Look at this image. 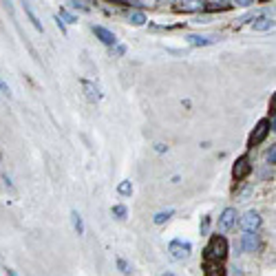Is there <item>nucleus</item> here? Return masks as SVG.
<instances>
[{"instance_id": "obj_23", "label": "nucleus", "mask_w": 276, "mask_h": 276, "mask_svg": "<svg viewBox=\"0 0 276 276\" xmlns=\"http://www.w3.org/2000/svg\"><path fill=\"white\" fill-rule=\"evenodd\" d=\"M208 227H210V217L201 219V234H208Z\"/></svg>"}, {"instance_id": "obj_25", "label": "nucleus", "mask_w": 276, "mask_h": 276, "mask_svg": "<svg viewBox=\"0 0 276 276\" xmlns=\"http://www.w3.org/2000/svg\"><path fill=\"white\" fill-rule=\"evenodd\" d=\"M0 93L7 95V98H11V89L7 86V82H2V80H0Z\"/></svg>"}, {"instance_id": "obj_5", "label": "nucleus", "mask_w": 276, "mask_h": 276, "mask_svg": "<svg viewBox=\"0 0 276 276\" xmlns=\"http://www.w3.org/2000/svg\"><path fill=\"white\" fill-rule=\"evenodd\" d=\"M234 223H236V210L234 208H226L221 212V217H219L217 227H219V232L223 234V232H227L232 226H234Z\"/></svg>"}, {"instance_id": "obj_3", "label": "nucleus", "mask_w": 276, "mask_h": 276, "mask_svg": "<svg viewBox=\"0 0 276 276\" xmlns=\"http://www.w3.org/2000/svg\"><path fill=\"white\" fill-rule=\"evenodd\" d=\"M241 227H243L245 234H248V232H256L258 227H261V214H258L256 210L245 212L243 217H241Z\"/></svg>"}, {"instance_id": "obj_21", "label": "nucleus", "mask_w": 276, "mask_h": 276, "mask_svg": "<svg viewBox=\"0 0 276 276\" xmlns=\"http://www.w3.org/2000/svg\"><path fill=\"white\" fill-rule=\"evenodd\" d=\"M205 274H208V276H223V270L217 265V263H212V265H208V270H205Z\"/></svg>"}, {"instance_id": "obj_20", "label": "nucleus", "mask_w": 276, "mask_h": 276, "mask_svg": "<svg viewBox=\"0 0 276 276\" xmlns=\"http://www.w3.org/2000/svg\"><path fill=\"white\" fill-rule=\"evenodd\" d=\"M111 212H113V217H117V219H126L128 210H126V205H113Z\"/></svg>"}, {"instance_id": "obj_16", "label": "nucleus", "mask_w": 276, "mask_h": 276, "mask_svg": "<svg viewBox=\"0 0 276 276\" xmlns=\"http://www.w3.org/2000/svg\"><path fill=\"white\" fill-rule=\"evenodd\" d=\"M117 192H120L122 197H130L133 195V183L126 179V181H120V186H117Z\"/></svg>"}, {"instance_id": "obj_28", "label": "nucleus", "mask_w": 276, "mask_h": 276, "mask_svg": "<svg viewBox=\"0 0 276 276\" xmlns=\"http://www.w3.org/2000/svg\"><path fill=\"white\" fill-rule=\"evenodd\" d=\"M155 151H157V152H164V151H166V146H164V144H157Z\"/></svg>"}, {"instance_id": "obj_13", "label": "nucleus", "mask_w": 276, "mask_h": 276, "mask_svg": "<svg viewBox=\"0 0 276 276\" xmlns=\"http://www.w3.org/2000/svg\"><path fill=\"white\" fill-rule=\"evenodd\" d=\"M71 223H73V230H75L77 234H84V221H82L77 210H71Z\"/></svg>"}, {"instance_id": "obj_27", "label": "nucleus", "mask_w": 276, "mask_h": 276, "mask_svg": "<svg viewBox=\"0 0 276 276\" xmlns=\"http://www.w3.org/2000/svg\"><path fill=\"white\" fill-rule=\"evenodd\" d=\"M55 25H58V29H60V31H62V33H64V36H67V25H64V23H62V20H60V18H58V16H55Z\"/></svg>"}, {"instance_id": "obj_12", "label": "nucleus", "mask_w": 276, "mask_h": 276, "mask_svg": "<svg viewBox=\"0 0 276 276\" xmlns=\"http://www.w3.org/2000/svg\"><path fill=\"white\" fill-rule=\"evenodd\" d=\"M188 42H190L192 47H208V45H212V38H208V36H188L186 38Z\"/></svg>"}, {"instance_id": "obj_1", "label": "nucleus", "mask_w": 276, "mask_h": 276, "mask_svg": "<svg viewBox=\"0 0 276 276\" xmlns=\"http://www.w3.org/2000/svg\"><path fill=\"white\" fill-rule=\"evenodd\" d=\"M192 252V243L190 241H183V239H173L168 243V254L173 261H186Z\"/></svg>"}, {"instance_id": "obj_9", "label": "nucleus", "mask_w": 276, "mask_h": 276, "mask_svg": "<svg viewBox=\"0 0 276 276\" xmlns=\"http://www.w3.org/2000/svg\"><path fill=\"white\" fill-rule=\"evenodd\" d=\"M93 31H95V36H98L100 40L104 42V45L113 47V45H115V42H117L115 33H113V31H108V29H104V27H93Z\"/></svg>"}, {"instance_id": "obj_7", "label": "nucleus", "mask_w": 276, "mask_h": 276, "mask_svg": "<svg viewBox=\"0 0 276 276\" xmlns=\"http://www.w3.org/2000/svg\"><path fill=\"white\" fill-rule=\"evenodd\" d=\"M241 245H243L245 252H256V250L261 248L258 234H256V232H248V234H243V241H241Z\"/></svg>"}, {"instance_id": "obj_19", "label": "nucleus", "mask_w": 276, "mask_h": 276, "mask_svg": "<svg viewBox=\"0 0 276 276\" xmlns=\"http://www.w3.org/2000/svg\"><path fill=\"white\" fill-rule=\"evenodd\" d=\"M177 9L179 11H197V9H201V2H179Z\"/></svg>"}, {"instance_id": "obj_30", "label": "nucleus", "mask_w": 276, "mask_h": 276, "mask_svg": "<svg viewBox=\"0 0 276 276\" xmlns=\"http://www.w3.org/2000/svg\"><path fill=\"white\" fill-rule=\"evenodd\" d=\"M164 276H175V274H164Z\"/></svg>"}, {"instance_id": "obj_2", "label": "nucleus", "mask_w": 276, "mask_h": 276, "mask_svg": "<svg viewBox=\"0 0 276 276\" xmlns=\"http://www.w3.org/2000/svg\"><path fill=\"white\" fill-rule=\"evenodd\" d=\"M208 254H210V258H214L217 263L223 261V258L227 256V241L223 239L221 234H214L208 243Z\"/></svg>"}, {"instance_id": "obj_8", "label": "nucleus", "mask_w": 276, "mask_h": 276, "mask_svg": "<svg viewBox=\"0 0 276 276\" xmlns=\"http://www.w3.org/2000/svg\"><path fill=\"white\" fill-rule=\"evenodd\" d=\"M82 89H84V95H86V100H89V102H100V100H102L100 89L91 80H82Z\"/></svg>"}, {"instance_id": "obj_22", "label": "nucleus", "mask_w": 276, "mask_h": 276, "mask_svg": "<svg viewBox=\"0 0 276 276\" xmlns=\"http://www.w3.org/2000/svg\"><path fill=\"white\" fill-rule=\"evenodd\" d=\"M117 267L122 270V274H130V265L124 261V258H117Z\"/></svg>"}, {"instance_id": "obj_11", "label": "nucleus", "mask_w": 276, "mask_h": 276, "mask_svg": "<svg viewBox=\"0 0 276 276\" xmlns=\"http://www.w3.org/2000/svg\"><path fill=\"white\" fill-rule=\"evenodd\" d=\"M254 29H256V31H267V29H272V18H267V16H258L256 20H254Z\"/></svg>"}, {"instance_id": "obj_10", "label": "nucleus", "mask_w": 276, "mask_h": 276, "mask_svg": "<svg viewBox=\"0 0 276 276\" xmlns=\"http://www.w3.org/2000/svg\"><path fill=\"white\" fill-rule=\"evenodd\" d=\"M230 7H232V2H201V9H205V11H226Z\"/></svg>"}, {"instance_id": "obj_24", "label": "nucleus", "mask_w": 276, "mask_h": 276, "mask_svg": "<svg viewBox=\"0 0 276 276\" xmlns=\"http://www.w3.org/2000/svg\"><path fill=\"white\" fill-rule=\"evenodd\" d=\"M274 161H276V148L272 146L270 151H267V164H272V166H274Z\"/></svg>"}, {"instance_id": "obj_14", "label": "nucleus", "mask_w": 276, "mask_h": 276, "mask_svg": "<svg viewBox=\"0 0 276 276\" xmlns=\"http://www.w3.org/2000/svg\"><path fill=\"white\" fill-rule=\"evenodd\" d=\"M173 214H175V210H161V212H157L155 217H152V223H155V226H164Z\"/></svg>"}, {"instance_id": "obj_15", "label": "nucleus", "mask_w": 276, "mask_h": 276, "mask_svg": "<svg viewBox=\"0 0 276 276\" xmlns=\"http://www.w3.org/2000/svg\"><path fill=\"white\" fill-rule=\"evenodd\" d=\"M25 14H27V16H29V20H31V23H33V27H36V29H38V31H45V27H42V23H40V20H38V16H36V14H33V9H31V5H25Z\"/></svg>"}, {"instance_id": "obj_17", "label": "nucleus", "mask_w": 276, "mask_h": 276, "mask_svg": "<svg viewBox=\"0 0 276 276\" xmlns=\"http://www.w3.org/2000/svg\"><path fill=\"white\" fill-rule=\"evenodd\" d=\"M128 20H130L133 25H137V27H142V25L146 23V16H144L142 11H130V14H128Z\"/></svg>"}, {"instance_id": "obj_18", "label": "nucleus", "mask_w": 276, "mask_h": 276, "mask_svg": "<svg viewBox=\"0 0 276 276\" xmlns=\"http://www.w3.org/2000/svg\"><path fill=\"white\" fill-rule=\"evenodd\" d=\"M58 18H60V20H62V23H64V25H67V23H69V25H71V23H77V16H73V14H71V11H67V9H60V14H58Z\"/></svg>"}, {"instance_id": "obj_4", "label": "nucleus", "mask_w": 276, "mask_h": 276, "mask_svg": "<svg viewBox=\"0 0 276 276\" xmlns=\"http://www.w3.org/2000/svg\"><path fill=\"white\" fill-rule=\"evenodd\" d=\"M267 133H270V120H261L256 124V128L252 130V135H250V146H258L267 137Z\"/></svg>"}, {"instance_id": "obj_26", "label": "nucleus", "mask_w": 276, "mask_h": 276, "mask_svg": "<svg viewBox=\"0 0 276 276\" xmlns=\"http://www.w3.org/2000/svg\"><path fill=\"white\" fill-rule=\"evenodd\" d=\"M69 7H73V9H82V11H89L86 2H69Z\"/></svg>"}, {"instance_id": "obj_29", "label": "nucleus", "mask_w": 276, "mask_h": 276, "mask_svg": "<svg viewBox=\"0 0 276 276\" xmlns=\"http://www.w3.org/2000/svg\"><path fill=\"white\" fill-rule=\"evenodd\" d=\"M124 47H117V49H115V55H124Z\"/></svg>"}, {"instance_id": "obj_6", "label": "nucleus", "mask_w": 276, "mask_h": 276, "mask_svg": "<svg viewBox=\"0 0 276 276\" xmlns=\"http://www.w3.org/2000/svg\"><path fill=\"white\" fill-rule=\"evenodd\" d=\"M250 170H252V164H250L248 157H239V159L234 161V168H232V175H234V179H243L250 175Z\"/></svg>"}]
</instances>
